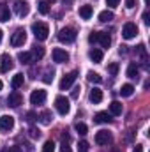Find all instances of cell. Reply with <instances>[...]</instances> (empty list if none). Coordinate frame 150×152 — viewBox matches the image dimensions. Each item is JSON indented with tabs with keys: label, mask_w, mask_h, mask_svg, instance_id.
<instances>
[{
	"label": "cell",
	"mask_w": 150,
	"mask_h": 152,
	"mask_svg": "<svg viewBox=\"0 0 150 152\" xmlns=\"http://www.w3.org/2000/svg\"><path fill=\"white\" fill-rule=\"evenodd\" d=\"M2 36H4V34H2V30H0V42H2Z\"/></svg>",
	"instance_id": "7dc6e473"
},
{
	"label": "cell",
	"mask_w": 150,
	"mask_h": 152,
	"mask_svg": "<svg viewBox=\"0 0 150 152\" xmlns=\"http://www.w3.org/2000/svg\"><path fill=\"white\" fill-rule=\"evenodd\" d=\"M27 117H28V118H27L28 122H34V120H36V113H32V112H30V113H27Z\"/></svg>",
	"instance_id": "ee69618b"
},
{
	"label": "cell",
	"mask_w": 150,
	"mask_h": 152,
	"mask_svg": "<svg viewBox=\"0 0 150 152\" xmlns=\"http://www.w3.org/2000/svg\"><path fill=\"white\" fill-rule=\"evenodd\" d=\"M127 76L129 78H133V80H136L138 76H140V67L133 62V64H129V67H127Z\"/></svg>",
	"instance_id": "7402d4cb"
},
{
	"label": "cell",
	"mask_w": 150,
	"mask_h": 152,
	"mask_svg": "<svg viewBox=\"0 0 150 152\" xmlns=\"http://www.w3.org/2000/svg\"><path fill=\"white\" fill-rule=\"evenodd\" d=\"M9 20H11L9 7H0V21H9Z\"/></svg>",
	"instance_id": "4316f807"
},
{
	"label": "cell",
	"mask_w": 150,
	"mask_h": 152,
	"mask_svg": "<svg viewBox=\"0 0 150 152\" xmlns=\"http://www.w3.org/2000/svg\"><path fill=\"white\" fill-rule=\"evenodd\" d=\"M4 152H21V149L20 147H9L7 151H4Z\"/></svg>",
	"instance_id": "7bdbcfd3"
},
{
	"label": "cell",
	"mask_w": 150,
	"mask_h": 152,
	"mask_svg": "<svg viewBox=\"0 0 150 152\" xmlns=\"http://www.w3.org/2000/svg\"><path fill=\"white\" fill-rule=\"evenodd\" d=\"M88 97H90V101H92L94 104H97V103L103 101V90H101V88H92Z\"/></svg>",
	"instance_id": "e0dca14e"
},
{
	"label": "cell",
	"mask_w": 150,
	"mask_h": 152,
	"mask_svg": "<svg viewBox=\"0 0 150 152\" xmlns=\"http://www.w3.org/2000/svg\"><path fill=\"white\" fill-rule=\"evenodd\" d=\"M122 103H118V101H113L111 104H110V113L111 115H122Z\"/></svg>",
	"instance_id": "484cf974"
},
{
	"label": "cell",
	"mask_w": 150,
	"mask_h": 152,
	"mask_svg": "<svg viewBox=\"0 0 150 152\" xmlns=\"http://www.w3.org/2000/svg\"><path fill=\"white\" fill-rule=\"evenodd\" d=\"M133 94H134V87H133L131 83L122 85V88H120V96H122V97H131Z\"/></svg>",
	"instance_id": "ffe728a7"
},
{
	"label": "cell",
	"mask_w": 150,
	"mask_h": 152,
	"mask_svg": "<svg viewBox=\"0 0 150 152\" xmlns=\"http://www.w3.org/2000/svg\"><path fill=\"white\" fill-rule=\"evenodd\" d=\"M111 142V133L106 131V129H101L95 133V143L97 145H108Z\"/></svg>",
	"instance_id": "52a82bcc"
},
{
	"label": "cell",
	"mask_w": 150,
	"mask_h": 152,
	"mask_svg": "<svg viewBox=\"0 0 150 152\" xmlns=\"http://www.w3.org/2000/svg\"><path fill=\"white\" fill-rule=\"evenodd\" d=\"M55 108H57V112H58L60 115H67L69 113V110H71L69 99L64 97V96H58V97L55 99Z\"/></svg>",
	"instance_id": "3957f363"
},
{
	"label": "cell",
	"mask_w": 150,
	"mask_h": 152,
	"mask_svg": "<svg viewBox=\"0 0 150 152\" xmlns=\"http://www.w3.org/2000/svg\"><path fill=\"white\" fill-rule=\"evenodd\" d=\"M42 152H55V143H53V140L44 142V145H42Z\"/></svg>",
	"instance_id": "4dcf8cb0"
},
{
	"label": "cell",
	"mask_w": 150,
	"mask_h": 152,
	"mask_svg": "<svg viewBox=\"0 0 150 152\" xmlns=\"http://www.w3.org/2000/svg\"><path fill=\"white\" fill-rule=\"evenodd\" d=\"M92 14H94L92 5H81V7H79V16H81L83 20H90Z\"/></svg>",
	"instance_id": "ac0fdd59"
},
{
	"label": "cell",
	"mask_w": 150,
	"mask_h": 152,
	"mask_svg": "<svg viewBox=\"0 0 150 152\" xmlns=\"http://www.w3.org/2000/svg\"><path fill=\"white\" fill-rule=\"evenodd\" d=\"M74 129L79 134H87V133H88V127H87V124H83V122H76Z\"/></svg>",
	"instance_id": "f1b7e54d"
},
{
	"label": "cell",
	"mask_w": 150,
	"mask_h": 152,
	"mask_svg": "<svg viewBox=\"0 0 150 152\" xmlns=\"http://www.w3.org/2000/svg\"><path fill=\"white\" fill-rule=\"evenodd\" d=\"M37 9H39V12H41V14H48V12H50V2H48V0L39 2Z\"/></svg>",
	"instance_id": "83f0119b"
},
{
	"label": "cell",
	"mask_w": 150,
	"mask_h": 152,
	"mask_svg": "<svg viewBox=\"0 0 150 152\" xmlns=\"http://www.w3.org/2000/svg\"><path fill=\"white\" fill-rule=\"evenodd\" d=\"M18 60L21 64H30L32 62V53L30 51H20L18 53Z\"/></svg>",
	"instance_id": "603a6c76"
},
{
	"label": "cell",
	"mask_w": 150,
	"mask_h": 152,
	"mask_svg": "<svg viewBox=\"0 0 150 152\" xmlns=\"http://www.w3.org/2000/svg\"><path fill=\"white\" fill-rule=\"evenodd\" d=\"M12 127H14V117L2 115L0 117V131H11Z\"/></svg>",
	"instance_id": "7c38bea8"
},
{
	"label": "cell",
	"mask_w": 150,
	"mask_h": 152,
	"mask_svg": "<svg viewBox=\"0 0 150 152\" xmlns=\"http://www.w3.org/2000/svg\"><path fill=\"white\" fill-rule=\"evenodd\" d=\"M76 30L73 28V27H66V28H62L60 32H58V41L60 42H64V44H71V42H74L76 41Z\"/></svg>",
	"instance_id": "6da1fadb"
},
{
	"label": "cell",
	"mask_w": 150,
	"mask_h": 152,
	"mask_svg": "<svg viewBox=\"0 0 150 152\" xmlns=\"http://www.w3.org/2000/svg\"><path fill=\"white\" fill-rule=\"evenodd\" d=\"M88 57H90V60H92V62H95V64L103 62V51H101V50H97V48H92V50L88 51Z\"/></svg>",
	"instance_id": "2e32d148"
},
{
	"label": "cell",
	"mask_w": 150,
	"mask_h": 152,
	"mask_svg": "<svg viewBox=\"0 0 150 152\" xmlns=\"http://www.w3.org/2000/svg\"><path fill=\"white\" fill-rule=\"evenodd\" d=\"M97 42H99L103 48H110V44H111V37H110L106 32H97Z\"/></svg>",
	"instance_id": "9a60e30c"
},
{
	"label": "cell",
	"mask_w": 150,
	"mask_h": 152,
	"mask_svg": "<svg viewBox=\"0 0 150 152\" xmlns=\"http://www.w3.org/2000/svg\"><path fill=\"white\" fill-rule=\"evenodd\" d=\"M118 4H120V0H106V5H108V7H117V5H118Z\"/></svg>",
	"instance_id": "74e56055"
},
{
	"label": "cell",
	"mask_w": 150,
	"mask_h": 152,
	"mask_svg": "<svg viewBox=\"0 0 150 152\" xmlns=\"http://www.w3.org/2000/svg\"><path fill=\"white\" fill-rule=\"evenodd\" d=\"M138 36V27L134 25V23H125L124 25V28H122V37L124 39H134Z\"/></svg>",
	"instance_id": "8992f818"
},
{
	"label": "cell",
	"mask_w": 150,
	"mask_h": 152,
	"mask_svg": "<svg viewBox=\"0 0 150 152\" xmlns=\"http://www.w3.org/2000/svg\"><path fill=\"white\" fill-rule=\"evenodd\" d=\"M60 152H71V149H69V145H67L66 142H64V143L60 145Z\"/></svg>",
	"instance_id": "60d3db41"
},
{
	"label": "cell",
	"mask_w": 150,
	"mask_h": 152,
	"mask_svg": "<svg viewBox=\"0 0 150 152\" xmlns=\"http://www.w3.org/2000/svg\"><path fill=\"white\" fill-rule=\"evenodd\" d=\"M51 80H53V71H48V73L44 75V78H42V81H44V83H51Z\"/></svg>",
	"instance_id": "d590c367"
},
{
	"label": "cell",
	"mask_w": 150,
	"mask_h": 152,
	"mask_svg": "<svg viewBox=\"0 0 150 152\" xmlns=\"http://www.w3.org/2000/svg\"><path fill=\"white\" fill-rule=\"evenodd\" d=\"M30 53H32V60H41V58L44 57V48L36 44V46L32 48V51H30Z\"/></svg>",
	"instance_id": "44dd1931"
},
{
	"label": "cell",
	"mask_w": 150,
	"mask_h": 152,
	"mask_svg": "<svg viewBox=\"0 0 150 152\" xmlns=\"http://www.w3.org/2000/svg\"><path fill=\"white\" fill-rule=\"evenodd\" d=\"M14 11H16V14L20 18H25L28 14V11H30V5H28L27 0H16L14 2Z\"/></svg>",
	"instance_id": "5b68a950"
},
{
	"label": "cell",
	"mask_w": 150,
	"mask_h": 152,
	"mask_svg": "<svg viewBox=\"0 0 150 152\" xmlns=\"http://www.w3.org/2000/svg\"><path fill=\"white\" fill-rule=\"evenodd\" d=\"M53 60L57 64H66L69 60V53L66 50H62V48H55L53 50Z\"/></svg>",
	"instance_id": "30bf717a"
},
{
	"label": "cell",
	"mask_w": 150,
	"mask_h": 152,
	"mask_svg": "<svg viewBox=\"0 0 150 152\" xmlns=\"http://www.w3.org/2000/svg\"><path fill=\"white\" fill-rule=\"evenodd\" d=\"M76 78H78V71H71V73H67V75L60 80V90H67V88H71L73 83L76 81Z\"/></svg>",
	"instance_id": "277c9868"
},
{
	"label": "cell",
	"mask_w": 150,
	"mask_h": 152,
	"mask_svg": "<svg viewBox=\"0 0 150 152\" xmlns=\"http://www.w3.org/2000/svg\"><path fill=\"white\" fill-rule=\"evenodd\" d=\"M87 78H88V81H92V83H101V81H103V78L97 75V73H94V71H90Z\"/></svg>",
	"instance_id": "f546056e"
},
{
	"label": "cell",
	"mask_w": 150,
	"mask_h": 152,
	"mask_svg": "<svg viewBox=\"0 0 150 152\" xmlns=\"http://www.w3.org/2000/svg\"><path fill=\"white\" fill-rule=\"evenodd\" d=\"M25 41H27V32H25L23 28H18V30L12 34V37H11V44H12V46H23Z\"/></svg>",
	"instance_id": "ba28073f"
},
{
	"label": "cell",
	"mask_w": 150,
	"mask_h": 152,
	"mask_svg": "<svg viewBox=\"0 0 150 152\" xmlns=\"http://www.w3.org/2000/svg\"><path fill=\"white\" fill-rule=\"evenodd\" d=\"M7 103H9V106H12V108H18V106L23 103V96H21L20 92H12V94H9V97H7Z\"/></svg>",
	"instance_id": "4fadbf2b"
},
{
	"label": "cell",
	"mask_w": 150,
	"mask_h": 152,
	"mask_svg": "<svg viewBox=\"0 0 150 152\" xmlns=\"http://www.w3.org/2000/svg\"><path fill=\"white\" fill-rule=\"evenodd\" d=\"M39 118H41V122L44 124V126H48V124H51V120H53V115L50 110H44L42 113L39 115Z\"/></svg>",
	"instance_id": "d4e9b609"
},
{
	"label": "cell",
	"mask_w": 150,
	"mask_h": 152,
	"mask_svg": "<svg viewBox=\"0 0 150 152\" xmlns=\"http://www.w3.org/2000/svg\"><path fill=\"white\" fill-rule=\"evenodd\" d=\"M78 96H79V87H76L74 90H73V94H71V97H73V99H76Z\"/></svg>",
	"instance_id": "b9f144b4"
},
{
	"label": "cell",
	"mask_w": 150,
	"mask_h": 152,
	"mask_svg": "<svg viewBox=\"0 0 150 152\" xmlns=\"http://www.w3.org/2000/svg\"><path fill=\"white\" fill-rule=\"evenodd\" d=\"M2 87H4V83H2V81H0V90H2Z\"/></svg>",
	"instance_id": "c3c4849f"
},
{
	"label": "cell",
	"mask_w": 150,
	"mask_h": 152,
	"mask_svg": "<svg viewBox=\"0 0 150 152\" xmlns=\"http://www.w3.org/2000/svg\"><path fill=\"white\" fill-rule=\"evenodd\" d=\"M136 53H138L141 58H147V48H145V44H140V46L136 48Z\"/></svg>",
	"instance_id": "1f68e13d"
},
{
	"label": "cell",
	"mask_w": 150,
	"mask_h": 152,
	"mask_svg": "<svg viewBox=\"0 0 150 152\" xmlns=\"http://www.w3.org/2000/svg\"><path fill=\"white\" fill-rule=\"evenodd\" d=\"M133 152H143V145H136V147H134V151Z\"/></svg>",
	"instance_id": "f6af8a7d"
},
{
	"label": "cell",
	"mask_w": 150,
	"mask_h": 152,
	"mask_svg": "<svg viewBox=\"0 0 150 152\" xmlns=\"http://www.w3.org/2000/svg\"><path fill=\"white\" fill-rule=\"evenodd\" d=\"M113 18H115V14H113L111 11H103V12H99V21H101V23H108V21H111Z\"/></svg>",
	"instance_id": "cb8c5ba5"
},
{
	"label": "cell",
	"mask_w": 150,
	"mask_h": 152,
	"mask_svg": "<svg viewBox=\"0 0 150 152\" xmlns=\"http://www.w3.org/2000/svg\"><path fill=\"white\" fill-rule=\"evenodd\" d=\"M88 42H90V44H95V42H97V32H92V34L88 36Z\"/></svg>",
	"instance_id": "8d00e7d4"
},
{
	"label": "cell",
	"mask_w": 150,
	"mask_h": 152,
	"mask_svg": "<svg viewBox=\"0 0 150 152\" xmlns=\"http://www.w3.org/2000/svg\"><path fill=\"white\" fill-rule=\"evenodd\" d=\"M78 152H88V143L87 142H79L78 143Z\"/></svg>",
	"instance_id": "e575fe53"
},
{
	"label": "cell",
	"mask_w": 150,
	"mask_h": 152,
	"mask_svg": "<svg viewBox=\"0 0 150 152\" xmlns=\"http://www.w3.org/2000/svg\"><path fill=\"white\" fill-rule=\"evenodd\" d=\"M108 73H110L111 76H115L117 73H118V64H117V62H113V64L108 66Z\"/></svg>",
	"instance_id": "d6a6232c"
},
{
	"label": "cell",
	"mask_w": 150,
	"mask_h": 152,
	"mask_svg": "<svg viewBox=\"0 0 150 152\" xmlns=\"http://www.w3.org/2000/svg\"><path fill=\"white\" fill-rule=\"evenodd\" d=\"M64 4H66V5H69V4H73V0H64Z\"/></svg>",
	"instance_id": "bcb514c9"
},
{
	"label": "cell",
	"mask_w": 150,
	"mask_h": 152,
	"mask_svg": "<svg viewBox=\"0 0 150 152\" xmlns=\"http://www.w3.org/2000/svg\"><path fill=\"white\" fill-rule=\"evenodd\" d=\"M11 69H12V58H11V55L9 53H2V57H0V71L7 73Z\"/></svg>",
	"instance_id": "8fae6325"
},
{
	"label": "cell",
	"mask_w": 150,
	"mask_h": 152,
	"mask_svg": "<svg viewBox=\"0 0 150 152\" xmlns=\"http://www.w3.org/2000/svg\"><path fill=\"white\" fill-rule=\"evenodd\" d=\"M32 32H34V36H36L37 41H46V39H48V34H50V28H48L46 23L37 21V23L32 25Z\"/></svg>",
	"instance_id": "7a4b0ae2"
},
{
	"label": "cell",
	"mask_w": 150,
	"mask_h": 152,
	"mask_svg": "<svg viewBox=\"0 0 150 152\" xmlns=\"http://www.w3.org/2000/svg\"><path fill=\"white\" fill-rule=\"evenodd\" d=\"M28 133H30V138H39L41 136V131H39L37 127H34V126L28 129Z\"/></svg>",
	"instance_id": "836d02e7"
},
{
	"label": "cell",
	"mask_w": 150,
	"mask_h": 152,
	"mask_svg": "<svg viewBox=\"0 0 150 152\" xmlns=\"http://www.w3.org/2000/svg\"><path fill=\"white\" fill-rule=\"evenodd\" d=\"M44 101H46V90H42V88H37V90H34L32 94H30V103L32 104H44Z\"/></svg>",
	"instance_id": "9c48e42d"
},
{
	"label": "cell",
	"mask_w": 150,
	"mask_h": 152,
	"mask_svg": "<svg viewBox=\"0 0 150 152\" xmlns=\"http://www.w3.org/2000/svg\"><path fill=\"white\" fill-rule=\"evenodd\" d=\"M134 5H136V0H125V7L127 9H133Z\"/></svg>",
	"instance_id": "ab89813d"
},
{
	"label": "cell",
	"mask_w": 150,
	"mask_h": 152,
	"mask_svg": "<svg viewBox=\"0 0 150 152\" xmlns=\"http://www.w3.org/2000/svg\"><path fill=\"white\" fill-rule=\"evenodd\" d=\"M145 4H147V5H149V4H150V0H145Z\"/></svg>",
	"instance_id": "681fc988"
},
{
	"label": "cell",
	"mask_w": 150,
	"mask_h": 152,
	"mask_svg": "<svg viewBox=\"0 0 150 152\" xmlns=\"http://www.w3.org/2000/svg\"><path fill=\"white\" fill-rule=\"evenodd\" d=\"M143 23H145V25H150V12L149 11L143 12Z\"/></svg>",
	"instance_id": "f35d334b"
},
{
	"label": "cell",
	"mask_w": 150,
	"mask_h": 152,
	"mask_svg": "<svg viewBox=\"0 0 150 152\" xmlns=\"http://www.w3.org/2000/svg\"><path fill=\"white\" fill-rule=\"evenodd\" d=\"M23 83H25V76L21 75V73H18V75L12 76V81H11L12 88H20V87H23Z\"/></svg>",
	"instance_id": "d6986e66"
},
{
	"label": "cell",
	"mask_w": 150,
	"mask_h": 152,
	"mask_svg": "<svg viewBox=\"0 0 150 152\" xmlns=\"http://www.w3.org/2000/svg\"><path fill=\"white\" fill-rule=\"evenodd\" d=\"M94 122L95 124H110L111 122V115L106 113V112H99V113L94 117Z\"/></svg>",
	"instance_id": "5bb4252c"
}]
</instances>
